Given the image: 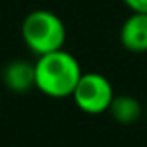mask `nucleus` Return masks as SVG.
Listing matches in <instances>:
<instances>
[{
    "instance_id": "4",
    "label": "nucleus",
    "mask_w": 147,
    "mask_h": 147,
    "mask_svg": "<svg viewBox=\"0 0 147 147\" xmlns=\"http://www.w3.org/2000/svg\"><path fill=\"white\" fill-rule=\"evenodd\" d=\"M119 42L128 52H147V14L131 12L119 28Z\"/></svg>"
},
{
    "instance_id": "1",
    "label": "nucleus",
    "mask_w": 147,
    "mask_h": 147,
    "mask_svg": "<svg viewBox=\"0 0 147 147\" xmlns=\"http://www.w3.org/2000/svg\"><path fill=\"white\" fill-rule=\"evenodd\" d=\"M83 75L78 59L64 49L38 55L35 62V87L47 97H71Z\"/></svg>"
},
{
    "instance_id": "3",
    "label": "nucleus",
    "mask_w": 147,
    "mask_h": 147,
    "mask_svg": "<svg viewBox=\"0 0 147 147\" xmlns=\"http://www.w3.org/2000/svg\"><path fill=\"white\" fill-rule=\"evenodd\" d=\"M73 100L87 114H102L114 97L111 82L100 73H83L73 90Z\"/></svg>"
},
{
    "instance_id": "2",
    "label": "nucleus",
    "mask_w": 147,
    "mask_h": 147,
    "mask_svg": "<svg viewBox=\"0 0 147 147\" xmlns=\"http://www.w3.org/2000/svg\"><path fill=\"white\" fill-rule=\"evenodd\" d=\"M21 36L24 45L35 55H43L64 47L66 26L64 21L52 11L35 9L23 19Z\"/></svg>"
},
{
    "instance_id": "6",
    "label": "nucleus",
    "mask_w": 147,
    "mask_h": 147,
    "mask_svg": "<svg viewBox=\"0 0 147 147\" xmlns=\"http://www.w3.org/2000/svg\"><path fill=\"white\" fill-rule=\"evenodd\" d=\"M109 114L113 116V119L119 125H133L140 119L144 109H142V104L131 97V95H114L113 100H111V106H109Z\"/></svg>"
},
{
    "instance_id": "5",
    "label": "nucleus",
    "mask_w": 147,
    "mask_h": 147,
    "mask_svg": "<svg viewBox=\"0 0 147 147\" xmlns=\"http://www.w3.org/2000/svg\"><path fill=\"white\" fill-rule=\"evenodd\" d=\"M2 82L9 90L16 94L30 92L35 88V62L24 59L7 62L2 69Z\"/></svg>"
},
{
    "instance_id": "7",
    "label": "nucleus",
    "mask_w": 147,
    "mask_h": 147,
    "mask_svg": "<svg viewBox=\"0 0 147 147\" xmlns=\"http://www.w3.org/2000/svg\"><path fill=\"white\" fill-rule=\"evenodd\" d=\"M123 4L131 12H144V14H147V0H123Z\"/></svg>"
},
{
    "instance_id": "8",
    "label": "nucleus",
    "mask_w": 147,
    "mask_h": 147,
    "mask_svg": "<svg viewBox=\"0 0 147 147\" xmlns=\"http://www.w3.org/2000/svg\"><path fill=\"white\" fill-rule=\"evenodd\" d=\"M145 114H147V107H145Z\"/></svg>"
}]
</instances>
